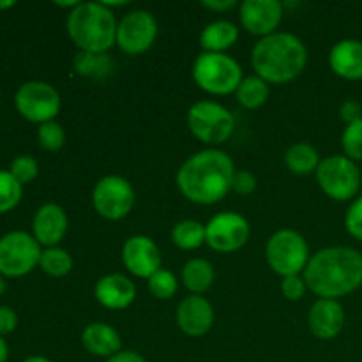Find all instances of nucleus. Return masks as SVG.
I'll return each mask as SVG.
<instances>
[{"label": "nucleus", "instance_id": "1", "mask_svg": "<svg viewBox=\"0 0 362 362\" xmlns=\"http://www.w3.org/2000/svg\"><path fill=\"white\" fill-rule=\"evenodd\" d=\"M235 173L232 158L218 148H205L182 163L177 187L184 198L198 205H214L232 191Z\"/></svg>", "mask_w": 362, "mask_h": 362}, {"label": "nucleus", "instance_id": "2", "mask_svg": "<svg viewBox=\"0 0 362 362\" xmlns=\"http://www.w3.org/2000/svg\"><path fill=\"white\" fill-rule=\"evenodd\" d=\"M303 278L315 296L338 300L362 286V255L345 246L324 247L310 258Z\"/></svg>", "mask_w": 362, "mask_h": 362}, {"label": "nucleus", "instance_id": "3", "mask_svg": "<svg viewBox=\"0 0 362 362\" xmlns=\"http://www.w3.org/2000/svg\"><path fill=\"white\" fill-rule=\"evenodd\" d=\"M306 64V46L290 32H274L258 39L251 52V66L257 71V76L267 83H288L296 80Z\"/></svg>", "mask_w": 362, "mask_h": 362}, {"label": "nucleus", "instance_id": "4", "mask_svg": "<svg viewBox=\"0 0 362 362\" xmlns=\"http://www.w3.org/2000/svg\"><path fill=\"white\" fill-rule=\"evenodd\" d=\"M117 25L103 2H80L67 16V34L80 52L106 53L117 45Z\"/></svg>", "mask_w": 362, "mask_h": 362}, {"label": "nucleus", "instance_id": "5", "mask_svg": "<svg viewBox=\"0 0 362 362\" xmlns=\"http://www.w3.org/2000/svg\"><path fill=\"white\" fill-rule=\"evenodd\" d=\"M193 78L198 87L212 95L237 92L243 78V67L226 53L204 52L193 64Z\"/></svg>", "mask_w": 362, "mask_h": 362}, {"label": "nucleus", "instance_id": "6", "mask_svg": "<svg viewBox=\"0 0 362 362\" xmlns=\"http://www.w3.org/2000/svg\"><path fill=\"white\" fill-rule=\"evenodd\" d=\"M265 258L267 264L276 274L283 276H299L304 272L308 262H310V246L306 239L296 230H278L272 233L271 239L265 246Z\"/></svg>", "mask_w": 362, "mask_h": 362}, {"label": "nucleus", "instance_id": "7", "mask_svg": "<svg viewBox=\"0 0 362 362\" xmlns=\"http://www.w3.org/2000/svg\"><path fill=\"white\" fill-rule=\"evenodd\" d=\"M187 127L197 140L207 145H221L235 129V117L216 101H198L187 112Z\"/></svg>", "mask_w": 362, "mask_h": 362}, {"label": "nucleus", "instance_id": "8", "mask_svg": "<svg viewBox=\"0 0 362 362\" xmlns=\"http://www.w3.org/2000/svg\"><path fill=\"white\" fill-rule=\"evenodd\" d=\"M315 173L320 189L336 202L352 200L361 189V170L346 156H329Z\"/></svg>", "mask_w": 362, "mask_h": 362}, {"label": "nucleus", "instance_id": "9", "mask_svg": "<svg viewBox=\"0 0 362 362\" xmlns=\"http://www.w3.org/2000/svg\"><path fill=\"white\" fill-rule=\"evenodd\" d=\"M41 244L27 232H9L0 237V272L9 278L28 274L41 260Z\"/></svg>", "mask_w": 362, "mask_h": 362}, {"label": "nucleus", "instance_id": "10", "mask_svg": "<svg viewBox=\"0 0 362 362\" xmlns=\"http://www.w3.org/2000/svg\"><path fill=\"white\" fill-rule=\"evenodd\" d=\"M92 205L101 218L119 221L126 218L134 205L131 182L119 175H106L92 189Z\"/></svg>", "mask_w": 362, "mask_h": 362}, {"label": "nucleus", "instance_id": "11", "mask_svg": "<svg viewBox=\"0 0 362 362\" xmlns=\"http://www.w3.org/2000/svg\"><path fill=\"white\" fill-rule=\"evenodd\" d=\"M16 110L30 122H49L60 112V95L55 87L41 80L21 85L16 92Z\"/></svg>", "mask_w": 362, "mask_h": 362}, {"label": "nucleus", "instance_id": "12", "mask_svg": "<svg viewBox=\"0 0 362 362\" xmlns=\"http://www.w3.org/2000/svg\"><path fill=\"white\" fill-rule=\"evenodd\" d=\"M207 244L218 253H233L250 240L251 226L244 216L237 212H219L205 225Z\"/></svg>", "mask_w": 362, "mask_h": 362}, {"label": "nucleus", "instance_id": "13", "mask_svg": "<svg viewBox=\"0 0 362 362\" xmlns=\"http://www.w3.org/2000/svg\"><path fill=\"white\" fill-rule=\"evenodd\" d=\"M158 21L145 9L127 13L117 25V46L127 55L145 53L156 41Z\"/></svg>", "mask_w": 362, "mask_h": 362}, {"label": "nucleus", "instance_id": "14", "mask_svg": "<svg viewBox=\"0 0 362 362\" xmlns=\"http://www.w3.org/2000/svg\"><path fill=\"white\" fill-rule=\"evenodd\" d=\"M239 16L243 27L262 39L278 32L283 20V6L278 0H246L240 4Z\"/></svg>", "mask_w": 362, "mask_h": 362}, {"label": "nucleus", "instance_id": "15", "mask_svg": "<svg viewBox=\"0 0 362 362\" xmlns=\"http://www.w3.org/2000/svg\"><path fill=\"white\" fill-rule=\"evenodd\" d=\"M122 262L136 278L148 279L161 269V251L147 235H133L124 243Z\"/></svg>", "mask_w": 362, "mask_h": 362}, {"label": "nucleus", "instance_id": "16", "mask_svg": "<svg viewBox=\"0 0 362 362\" xmlns=\"http://www.w3.org/2000/svg\"><path fill=\"white\" fill-rule=\"evenodd\" d=\"M214 324V308L205 297L187 296L177 308V325L187 336H204Z\"/></svg>", "mask_w": 362, "mask_h": 362}, {"label": "nucleus", "instance_id": "17", "mask_svg": "<svg viewBox=\"0 0 362 362\" xmlns=\"http://www.w3.org/2000/svg\"><path fill=\"white\" fill-rule=\"evenodd\" d=\"M308 325L318 339H334L345 327V310L341 303L334 299H318L308 315Z\"/></svg>", "mask_w": 362, "mask_h": 362}, {"label": "nucleus", "instance_id": "18", "mask_svg": "<svg viewBox=\"0 0 362 362\" xmlns=\"http://www.w3.org/2000/svg\"><path fill=\"white\" fill-rule=\"evenodd\" d=\"M67 226L69 219L66 211L57 204L41 205L32 221L35 240L46 247H55L66 237Z\"/></svg>", "mask_w": 362, "mask_h": 362}, {"label": "nucleus", "instance_id": "19", "mask_svg": "<svg viewBox=\"0 0 362 362\" xmlns=\"http://www.w3.org/2000/svg\"><path fill=\"white\" fill-rule=\"evenodd\" d=\"M94 296L103 308L113 311L126 310L136 297V286L122 274H106L95 283Z\"/></svg>", "mask_w": 362, "mask_h": 362}, {"label": "nucleus", "instance_id": "20", "mask_svg": "<svg viewBox=\"0 0 362 362\" xmlns=\"http://www.w3.org/2000/svg\"><path fill=\"white\" fill-rule=\"evenodd\" d=\"M329 66L343 80H362V41L343 39L329 53Z\"/></svg>", "mask_w": 362, "mask_h": 362}, {"label": "nucleus", "instance_id": "21", "mask_svg": "<svg viewBox=\"0 0 362 362\" xmlns=\"http://www.w3.org/2000/svg\"><path fill=\"white\" fill-rule=\"evenodd\" d=\"M81 345L92 356L110 359L120 352L122 341H120L119 332L112 325L105 322H94V324H88L81 332Z\"/></svg>", "mask_w": 362, "mask_h": 362}, {"label": "nucleus", "instance_id": "22", "mask_svg": "<svg viewBox=\"0 0 362 362\" xmlns=\"http://www.w3.org/2000/svg\"><path fill=\"white\" fill-rule=\"evenodd\" d=\"M239 39V28L228 20H216L209 23L200 34V46L209 53H225Z\"/></svg>", "mask_w": 362, "mask_h": 362}, {"label": "nucleus", "instance_id": "23", "mask_svg": "<svg viewBox=\"0 0 362 362\" xmlns=\"http://www.w3.org/2000/svg\"><path fill=\"white\" fill-rule=\"evenodd\" d=\"M214 267L204 258H191L182 267V283L193 296H202L214 283Z\"/></svg>", "mask_w": 362, "mask_h": 362}, {"label": "nucleus", "instance_id": "24", "mask_svg": "<svg viewBox=\"0 0 362 362\" xmlns=\"http://www.w3.org/2000/svg\"><path fill=\"white\" fill-rule=\"evenodd\" d=\"M285 165L296 175H310L320 166V156L313 145L300 141L285 152Z\"/></svg>", "mask_w": 362, "mask_h": 362}, {"label": "nucleus", "instance_id": "25", "mask_svg": "<svg viewBox=\"0 0 362 362\" xmlns=\"http://www.w3.org/2000/svg\"><path fill=\"white\" fill-rule=\"evenodd\" d=\"M172 240L177 247L184 251L198 250L207 240L205 225H202L200 221H194V219H184L173 226Z\"/></svg>", "mask_w": 362, "mask_h": 362}, {"label": "nucleus", "instance_id": "26", "mask_svg": "<svg viewBox=\"0 0 362 362\" xmlns=\"http://www.w3.org/2000/svg\"><path fill=\"white\" fill-rule=\"evenodd\" d=\"M269 94H271L269 83L265 80H262L260 76L244 78L235 92L237 101L247 110H257L262 105H265L269 99Z\"/></svg>", "mask_w": 362, "mask_h": 362}, {"label": "nucleus", "instance_id": "27", "mask_svg": "<svg viewBox=\"0 0 362 362\" xmlns=\"http://www.w3.org/2000/svg\"><path fill=\"white\" fill-rule=\"evenodd\" d=\"M74 69L81 76L106 78L113 73V60L106 53L80 52L74 57Z\"/></svg>", "mask_w": 362, "mask_h": 362}, {"label": "nucleus", "instance_id": "28", "mask_svg": "<svg viewBox=\"0 0 362 362\" xmlns=\"http://www.w3.org/2000/svg\"><path fill=\"white\" fill-rule=\"evenodd\" d=\"M39 267L53 278H62L67 276L73 269V258L62 247H46L41 253V260H39Z\"/></svg>", "mask_w": 362, "mask_h": 362}, {"label": "nucleus", "instance_id": "29", "mask_svg": "<svg viewBox=\"0 0 362 362\" xmlns=\"http://www.w3.org/2000/svg\"><path fill=\"white\" fill-rule=\"evenodd\" d=\"M147 285L152 296L161 300L172 299L177 293V288H179V281H177L175 274L170 272L168 269H159L158 272H154L147 279Z\"/></svg>", "mask_w": 362, "mask_h": 362}, {"label": "nucleus", "instance_id": "30", "mask_svg": "<svg viewBox=\"0 0 362 362\" xmlns=\"http://www.w3.org/2000/svg\"><path fill=\"white\" fill-rule=\"evenodd\" d=\"M23 194L21 184L11 175V172L0 170V214L11 211L18 205Z\"/></svg>", "mask_w": 362, "mask_h": 362}, {"label": "nucleus", "instance_id": "31", "mask_svg": "<svg viewBox=\"0 0 362 362\" xmlns=\"http://www.w3.org/2000/svg\"><path fill=\"white\" fill-rule=\"evenodd\" d=\"M37 140L42 148L49 152H57L66 144V131H64V127L59 122L49 120V122L39 124Z\"/></svg>", "mask_w": 362, "mask_h": 362}, {"label": "nucleus", "instance_id": "32", "mask_svg": "<svg viewBox=\"0 0 362 362\" xmlns=\"http://www.w3.org/2000/svg\"><path fill=\"white\" fill-rule=\"evenodd\" d=\"M341 145L346 158L352 161H362V119L346 124L341 134Z\"/></svg>", "mask_w": 362, "mask_h": 362}, {"label": "nucleus", "instance_id": "33", "mask_svg": "<svg viewBox=\"0 0 362 362\" xmlns=\"http://www.w3.org/2000/svg\"><path fill=\"white\" fill-rule=\"evenodd\" d=\"M9 172L11 175L23 186V184L30 182V180H34L35 177H37L39 166L37 161H35L32 156H18V158L13 159V163H11Z\"/></svg>", "mask_w": 362, "mask_h": 362}, {"label": "nucleus", "instance_id": "34", "mask_svg": "<svg viewBox=\"0 0 362 362\" xmlns=\"http://www.w3.org/2000/svg\"><path fill=\"white\" fill-rule=\"evenodd\" d=\"M345 228L354 239L362 243V197L356 198L350 204L349 211L345 214Z\"/></svg>", "mask_w": 362, "mask_h": 362}, {"label": "nucleus", "instance_id": "35", "mask_svg": "<svg viewBox=\"0 0 362 362\" xmlns=\"http://www.w3.org/2000/svg\"><path fill=\"white\" fill-rule=\"evenodd\" d=\"M306 281L300 276H286V278H283L281 292L288 300H300L304 293H306Z\"/></svg>", "mask_w": 362, "mask_h": 362}, {"label": "nucleus", "instance_id": "36", "mask_svg": "<svg viewBox=\"0 0 362 362\" xmlns=\"http://www.w3.org/2000/svg\"><path fill=\"white\" fill-rule=\"evenodd\" d=\"M257 189V179L251 172L247 170H235L232 179V191H235L237 194H251Z\"/></svg>", "mask_w": 362, "mask_h": 362}, {"label": "nucleus", "instance_id": "37", "mask_svg": "<svg viewBox=\"0 0 362 362\" xmlns=\"http://www.w3.org/2000/svg\"><path fill=\"white\" fill-rule=\"evenodd\" d=\"M18 317L13 308L0 306V334H9L16 329Z\"/></svg>", "mask_w": 362, "mask_h": 362}, {"label": "nucleus", "instance_id": "38", "mask_svg": "<svg viewBox=\"0 0 362 362\" xmlns=\"http://www.w3.org/2000/svg\"><path fill=\"white\" fill-rule=\"evenodd\" d=\"M339 113H341V119L345 120L346 124L356 122V120L362 119V117H361V113H362L361 103H357L356 99H346V101L341 105V108H339Z\"/></svg>", "mask_w": 362, "mask_h": 362}, {"label": "nucleus", "instance_id": "39", "mask_svg": "<svg viewBox=\"0 0 362 362\" xmlns=\"http://www.w3.org/2000/svg\"><path fill=\"white\" fill-rule=\"evenodd\" d=\"M202 6H204L205 9L212 11V13H223V11L233 9V7L237 6V2L235 0H204Z\"/></svg>", "mask_w": 362, "mask_h": 362}, {"label": "nucleus", "instance_id": "40", "mask_svg": "<svg viewBox=\"0 0 362 362\" xmlns=\"http://www.w3.org/2000/svg\"><path fill=\"white\" fill-rule=\"evenodd\" d=\"M106 362H147L138 352L133 350H120L119 354H115L113 357L106 359Z\"/></svg>", "mask_w": 362, "mask_h": 362}, {"label": "nucleus", "instance_id": "41", "mask_svg": "<svg viewBox=\"0 0 362 362\" xmlns=\"http://www.w3.org/2000/svg\"><path fill=\"white\" fill-rule=\"evenodd\" d=\"M7 356H9V346H7L6 339L0 336V362H6Z\"/></svg>", "mask_w": 362, "mask_h": 362}, {"label": "nucleus", "instance_id": "42", "mask_svg": "<svg viewBox=\"0 0 362 362\" xmlns=\"http://www.w3.org/2000/svg\"><path fill=\"white\" fill-rule=\"evenodd\" d=\"M23 362H52V361L46 359V357H41V356H32V357H27Z\"/></svg>", "mask_w": 362, "mask_h": 362}, {"label": "nucleus", "instance_id": "43", "mask_svg": "<svg viewBox=\"0 0 362 362\" xmlns=\"http://www.w3.org/2000/svg\"><path fill=\"white\" fill-rule=\"evenodd\" d=\"M14 0H2V2H0V9H7V7H13L14 6Z\"/></svg>", "mask_w": 362, "mask_h": 362}, {"label": "nucleus", "instance_id": "44", "mask_svg": "<svg viewBox=\"0 0 362 362\" xmlns=\"http://www.w3.org/2000/svg\"><path fill=\"white\" fill-rule=\"evenodd\" d=\"M4 292H6V283H4V279L0 278V296H2Z\"/></svg>", "mask_w": 362, "mask_h": 362}]
</instances>
